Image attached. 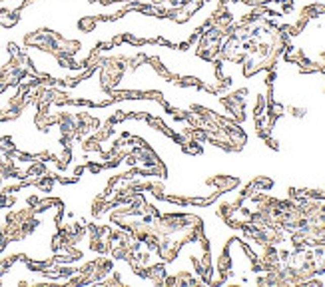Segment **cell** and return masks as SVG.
Here are the masks:
<instances>
[{"label": "cell", "instance_id": "cell-2", "mask_svg": "<svg viewBox=\"0 0 325 287\" xmlns=\"http://www.w3.org/2000/svg\"><path fill=\"white\" fill-rule=\"evenodd\" d=\"M98 26V18L96 16H82L80 20H78V30L84 32V34H90V32H94Z\"/></svg>", "mask_w": 325, "mask_h": 287}, {"label": "cell", "instance_id": "cell-1", "mask_svg": "<svg viewBox=\"0 0 325 287\" xmlns=\"http://www.w3.org/2000/svg\"><path fill=\"white\" fill-rule=\"evenodd\" d=\"M208 184L216 186V190L220 191V193H226V191L235 190L239 186V180L233 178V176H214V178L208 180Z\"/></svg>", "mask_w": 325, "mask_h": 287}]
</instances>
